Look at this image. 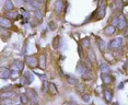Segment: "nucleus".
<instances>
[{
  "label": "nucleus",
  "mask_w": 128,
  "mask_h": 105,
  "mask_svg": "<svg viewBox=\"0 0 128 105\" xmlns=\"http://www.w3.org/2000/svg\"><path fill=\"white\" fill-rule=\"evenodd\" d=\"M25 94L27 95V99L29 101H31L32 105H38V102H39V99H38V95H37L36 91L34 89H26V93Z\"/></svg>",
  "instance_id": "1"
},
{
  "label": "nucleus",
  "mask_w": 128,
  "mask_h": 105,
  "mask_svg": "<svg viewBox=\"0 0 128 105\" xmlns=\"http://www.w3.org/2000/svg\"><path fill=\"white\" fill-rule=\"evenodd\" d=\"M123 45V38L122 37H116V38L112 39L108 44V48L110 49H118L120 48V46Z\"/></svg>",
  "instance_id": "2"
},
{
  "label": "nucleus",
  "mask_w": 128,
  "mask_h": 105,
  "mask_svg": "<svg viewBox=\"0 0 128 105\" xmlns=\"http://www.w3.org/2000/svg\"><path fill=\"white\" fill-rule=\"evenodd\" d=\"M25 64L30 68H35V67L38 66V61L34 56H25Z\"/></svg>",
  "instance_id": "3"
},
{
  "label": "nucleus",
  "mask_w": 128,
  "mask_h": 105,
  "mask_svg": "<svg viewBox=\"0 0 128 105\" xmlns=\"http://www.w3.org/2000/svg\"><path fill=\"white\" fill-rule=\"evenodd\" d=\"M99 6L100 7L96 10V20H101V19L105 15V7H104V3L102 1H100Z\"/></svg>",
  "instance_id": "4"
},
{
  "label": "nucleus",
  "mask_w": 128,
  "mask_h": 105,
  "mask_svg": "<svg viewBox=\"0 0 128 105\" xmlns=\"http://www.w3.org/2000/svg\"><path fill=\"white\" fill-rule=\"evenodd\" d=\"M0 26L3 29H10L12 26V22L8 18H0Z\"/></svg>",
  "instance_id": "5"
},
{
  "label": "nucleus",
  "mask_w": 128,
  "mask_h": 105,
  "mask_svg": "<svg viewBox=\"0 0 128 105\" xmlns=\"http://www.w3.org/2000/svg\"><path fill=\"white\" fill-rule=\"evenodd\" d=\"M9 78H10V69L6 68V67L0 68V79L7 80V79H9Z\"/></svg>",
  "instance_id": "6"
},
{
  "label": "nucleus",
  "mask_w": 128,
  "mask_h": 105,
  "mask_svg": "<svg viewBox=\"0 0 128 105\" xmlns=\"http://www.w3.org/2000/svg\"><path fill=\"white\" fill-rule=\"evenodd\" d=\"M116 26H118V29L119 30H125L127 26V21L125 17H123V15H120V17H118V21H117V25Z\"/></svg>",
  "instance_id": "7"
},
{
  "label": "nucleus",
  "mask_w": 128,
  "mask_h": 105,
  "mask_svg": "<svg viewBox=\"0 0 128 105\" xmlns=\"http://www.w3.org/2000/svg\"><path fill=\"white\" fill-rule=\"evenodd\" d=\"M101 79H102V82H103L104 84H106V85L111 84L112 81H113V77H111L108 73H102Z\"/></svg>",
  "instance_id": "8"
},
{
  "label": "nucleus",
  "mask_w": 128,
  "mask_h": 105,
  "mask_svg": "<svg viewBox=\"0 0 128 105\" xmlns=\"http://www.w3.org/2000/svg\"><path fill=\"white\" fill-rule=\"evenodd\" d=\"M62 10H64V1H61V0L56 1V3H55V12L58 13V14H60V13L62 12Z\"/></svg>",
  "instance_id": "9"
},
{
  "label": "nucleus",
  "mask_w": 128,
  "mask_h": 105,
  "mask_svg": "<svg viewBox=\"0 0 128 105\" xmlns=\"http://www.w3.org/2000/svg\"><path fill=\"white\" fill-rule=\"evenodd\" d=\"M103 96H104V100H105L106 103H111L112 102V99H113V93L111 92L110 90H104L103 91Z\"/></svg>",
  "instance_id": "10"
},
{
  "label": "nucleus",
  "mask_w": 128,
  "mask_h": 105,
  "mask_svg": "<svg viewBox=\"0 0 128 105\" xmlns=\"http://www.w3.org/2000/svg\"><path fill=\"white\" fill-rule=\"evenodd\" d=\"M38 66L42 70H44L46 68V56L45 54H42L39 56V59H38Z\"/></svg>",
  "instance_id": "11"
},
{
  "label": "nucleus",
  "mask_w": 128,
  "mask_h": 105,
  "mask_svg": "<svg viewBox=\"0 0 128 105\" xmlns=\"http://www.w3.org/2000/svg\"><path fill=\"white\" fill-rule=\"evenodd\" d=\"M116 31V27L113 26V25H108V26H106L105 29H104V34L107 35V36H111V35H113L115 33Z\"/></svg>",
  "instance_id": "12"
},
{
  "label": "nucleus",
  "mask_w": 128,
  "mask_h": 105,
  "mask_svg": "<svg viewBox=\"0 0 128 105\" xmlns=\"http://www.w3.org/2000/svg\"><path fill=\"white\" fill-rule=\"evenodd\" d=\"M88 61H90L91 64H95L96 62V56L93 50H89L88 52Z\"/></svg>",
  "instance_id": "13"
},
{
  "label": "nucleus",
  "mask_w": 128,
  "mask_h": 105,
  "mask_svg": "<svg viewBox=\"0 0 128 105\" xmlns=\"http://www.w3.org/2000/svg\"><path fill=\"white\" fill-rule=\"evenodd\" d=\"M4 9H6L7 12L13 11L14 10V4H13V2L10 1V0H7V1L4 2Z\"/></svg>",
  "instance_id": "14"
},
{
  "label": "nucleus",
  "mask_w": 128,
  "mask_h": 105,
  "mask_svg": "<svg viewBox=\"0 0 128 105\" xmlns=\"http://www.w3.org/2000/svg\"><path fill=\"white\" fill-rule=\"evenodd\" d=\"M100 70H101L102 73H108V72L111 71V68H110V66H108L107 64L102 62V64L100 65Z\"/></svg>",
  "instance_id": "15"
},
{
  "label": "nucleus",
  "mask_w": 128,
  "mask_h": 105,
  "mask_svg": "<svg viewBox=\"0 0 128 105\" xmlns=\"http://www.w3.org/2000/svg\"><path fill=\"white\" fill-rule=\"evenodd\" d=\"M13 66L15 67V68H17L19 71L20 72H22V70H23V68H24V62L23 61H21V60H15L14 62H13Z\"/></svg>",
  "instance_id": "16"
},
{
  "label": "nucleus",
  "mask_w": 128,
  "mask_h": 105,
  "mask_svg": "<svg viewBox=\"0 0 128 105\" xmlns=\"http://www.w3.org/2000/svg\"><path fill=\"white\" fill-rule=\"evenodd\" d=\"M67 82H68L70 85H76L77 83H78V80H77L76 77L68 74V76H67Z\"/></svg>",
  "instance_id": "17"
},
{
  "label": "nucleus",
  "mask_w": 128,
  "mask_h": 105,
  "mask_svg": "<svg viewBox=\"0 0 128 105\" xmlns=\"http://www.w3.org/2000/svg\"><path fill=\"white\" fill-rule=\"evenodd\" d=\"M48 90L50 91V94L52 95H57L58 94V90H57V88H56V85L54 84V83L49 82V84H48Z\"/></svg>",
  "instance_id": "18"
},
{
  "label": "nucleus",
  "mask_w": 128,
  "mask_h": 105,
  "mask_svg": "<svg viewBox=\"0 0 128 105\" xmlns=\"http://www.w3.org/2000/svg\"><path fill=\"white\" fill-rule=\"evenodd\" d=\"M82 78H83V80H92L93 74L90 70H85V71L82 73Z\"/></svg>",
  "instance_id": "19"
},
{
  "label": "nucleus",
  "mask_w": 128,
  "mask_h": 105,
  "mask_svg": "<svg viewBox=\"0 0 128 105\" xmlns=\"http://www.w3.org/2000/svg\"><path fill=\"white\" fill-rule=\"evenodd\" d=\"M20 101H21V104L22 105H26L29 103V99H27V95L25 93H22L20 95Z\"/></svg>",
  "instance_id": "20"
},
{
  "label": "nucleus",
  "mask_w": 128,
  "mask_h": 105,
  "mask_svg": "<svg viewBox=\"0 0 128 105\" xmlns=\"http://www.w3.org/2000/svg\"><path fill=\"white\" fill-rule=\"evenodd\" d=\"M81 47H84V48H89L90 47V39L89 37H85V38H83L82 41H81Z\"/></svg>",
  "instance_id": "21"
},
{
  "label": "nucleus",
  "mask_w": 128,
  "mask_h": 105,
  "mask_svg": "<svg viewBox=\"0 0 128 105\" xmlns=\"http://www.w3.org/2000/svg\"><path fill=\"white\" fill-rule=\"evenodd\" d=\"M0 96H1L2 99H11V97L14 96V93L11 92V91H8V92H3Z\"/></svg>",
  "instance_id": "22"
},
{
  "label": "nucleus",
  "mask_w": 128,
  "mask_h": 105,
  "mask_svg": "<svg viewBox=\"0 0 128 105\" xmlns=\"http://www.w3.org/2000/svg\"><path fill=\"white\" fill-rule=\"evenodd\" d=\"M97 42H99V48H100V50L103 53L104 50H105V47H106V46H105V42H104L102 38H99V39H97Z\"/></svg>",
  "instance_id": "23"
},
{
  "label": "nucleus",
  "mask_w": 128,
  "mask_h": 105,
  "mask_svg": "<svg viewBox=\"0 0 128 105\" xmlns=\"http://www.w3.org/2000/svg\"><path fill=\"white\" fill-rule=\"evenodd\" d=\"M34 13H35V18L37 19V21H42V20H43V12H42V10L36 9Z\"/></svg>",
  "instance_id": "24"
},
{
  "label": "nucleus",
  "mask_w": 128,
  "mask_h": 105,
  "mask_svg": "<svg viewBox=\"0 0 128 105\" xmlns=\"http://www.w3.org/2000/svg\"><path fill=\"white\" fill-rule=\"evenodd\" d=\"M20 84L21 85H27V84H30V82H29V80H27V78L25 77V74H23V76L20 78Z\"/></svg>",
  "instance_id": "25"
},
{
  "label": "nucleus",
  "mask_w": 128,
  "mask_h": 105,
  "mask_svg": "<svg viewBox=\"0 0 128 105\" xmlns=\"http://www.w3.org/2000/svg\"><path fill=\"white\" fill-rule=\"evenodd\" d=\"M85 70H87V68H85V67H83L82 65H81V62H79V64L77 65V71H78L79 73H81V74H82L83 72L85 71Z\"/></svg>",
  "instance_id": "26"
},
{
  "label": "nucleus",
  "mask_w": 128,
  "mask_h": 105,
  "mask_svg": "<svg viewBox=\"0 0 128 105\" xmlns=\"http://www.w3.org/2000/svg\"><path fill=\"white\" fill-rule=\"evenodd\" d=\"M76 90H77V92H79V93H82L83 91L85 90V87H84V84H82V83H77V88H76Z\"/></svg>",
  "instance_id": "27"
},
{
  "label": "nucleus",
  "mask_w": 128,
  "mask_h": 105,
  "mask_svg": "<svg viewBox=\"0 0 128 105\" xmlns=\"http://www.w3.org/2000/svg\"><path fill=\"white\" fill-rule=\"evenodd\" d=\"M15 17H18V12L15 10H13V11H10V12H7V18H15Z\"/></svg>",
  "instance_id": "28"
},
{
  "label": "nucleus",
  "mask_w": 128,
  "mask_h": 105,
  "mask_svg": "<svg viewBox=\"0 0 128 105\" xmlns=\"http://www.w3.org/2000/svg\"><path fill=\"white\" fill-rule=\"evenodd\" d=\"M48 84H49V82H47L46 80L43 81V87H42V91H43V92H47V90H48Z\"/></svg>",
  "instance_id": "29"
},
{
  "label": "nucleus",
  "mask_w": 128,
  "mask_h": 105,
  "mask_svg": "<svg viewBox=\"0 0 128 105\" xmlns=\"http://www.w3.org/2000/svg\"><path fill=\"white\" fill-rule=\"evenodd\" d=\"M24 74H25V77H26V78H27V80H29V82H30V83H32V82H33L34 77L32 76V73H31V72H26V73H24Z\"/></svg>",
  "instance_id": "30"
},
{
  "label": "nucleus",
  "mask_w": 128,
  "mask_h": 105,
  "mask_svg": "<svg viewBox=\"0 0 128 105\" xmlns=\"http://www.w3.org/2000/svg\"><path fill=\"white\" fill-rule=\"evenodd\" d=\"M104 58H105V60H107V61H113L112 54H110V53H105V54H104Z\"/></svg>",
  "instance_id": "31"
},
{
  "label": "nucleus",
  "mask_w": 128,
  "mask_h": 105,
  "mask_svg": "<svg viewBox=\"0 0 128 105\" xmlns=\"http://www.w3.org/2000/svg\"><path fill=\"white\" fill-rule=\"evenodd\" d=\"M78 54L80 56V58H83V50H82V47H81L80 44L78 45Z\"/></svg>",
  "instance_id": "32"
},
{
  "label": "nucleus",
  "mask_w": 128,
  "mask_h": 105,
  "mask_svg": "<svg viewBox=\"0 0 128 105\" xmlns=\"http://www.w3.org/2000/svg\"><path fill=\"white\" fill-rule=\"evenodd\" d=\"M82 100L88 103V102L90 101V95H89V94H83V95H82Z\"/></svg>",
  "instance_id": "33"
},
{
  "label": "nucleus",
  "mask_w": 128,
  "mask_h": 105,
  "mask_svg": "<svg viewBox=\"0 0 128 105\" xmlns=\"http://www.w3.org/2000/svg\"><path fill=\"white\" fill-rule=\"evenodd\" d=\"M123 85H124V84H123V83H120L119 87H118V89H123Z\"/></svg>",
  "instance_id": "34"
},
{
  "label": "nucleus",
  "mask_w": 128,
  "mask_h": 105,
  "mask_svg": "<svg viewBox=\"0 0 128 105\" xmlns=\"http://www.w3.org/2000/svg\"><path fill=\"white\" fill-rule=\"evenodd\" d=\"M19 105H20V104H19Z\"/></svg>",
  "instance_id": "35"
},
{
  "label": "nucleus",
  "mask_w": 128,
  "mask_h": 105,
  "mask_svg": "<svg viewBox=\"0 0 128 105\" xmlns=\"http://www.w3.org/2000/svg\"><path fill=\"white\" fill-rule=\"evenodd\" d=\"M0 105H1V104H0Z\"/></svg>",
  "instance_id": "36"
}]
</instances>
